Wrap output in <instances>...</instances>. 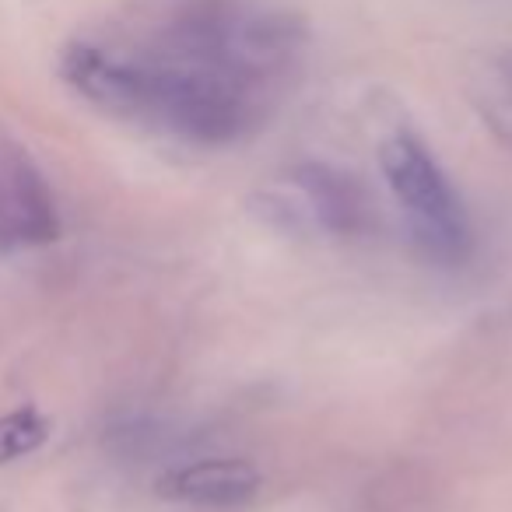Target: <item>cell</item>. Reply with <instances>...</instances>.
Listing matches in <instances>:
<instances>
[{
    "instance_id": "1",
    "label": "cell",
    "mask_w": 512,
    "mask_h": 512,
    "mask_svg": "<svg viewBox=\"0 0 512 512\" xmlns=\"http://www.w3.org/2000/svg\"><path fill=\"white\" fill-rule=\"evenodd\" d=\"M306 22L285 0H127L64 50L92 106L193 148L267 127L306 64Z\"/></svg>"
},
{
    "instance_id": "2",
    "label": "cell",
    "mask_w": 512,
    "mask_h": 512,
    "mask_svg": "<svg viewBox=\"0 0 512 512\" xmlns=\"http://www.w3.org/2000/svg\"><path fill=\"white\" fill-rule=\"evenodd\" d=\"M379 172L421 253L439 267L467 264L474 249V225L435 151L411 130H397L379 144Z\"/></svg>"
},
{
    "instance_id": "3",
    "label": "cell",
    "mask_w": 512,
    "mask_h": 512,
    "mask_svg": "<svg viewBox=\"0 0 512 512\" xmlns=\"http://www.w3.org/2000/svg\"><path fill=\"white\" fill-rule=\"evenodd\" d=\"M57 235V200L43 172L18 144L0 141V253L46 246Z\"/></svg>"
},
{
    "instance_id": "4",
    "label": "cell",
    "mask_w": 512,
    "mask_h": 512,
    "mask_svg": "<svg viewBox=\"0 0 512 512\" xmlns=\"http://www.w3.org/2000/svg\"><path fill=\"white\" fill-rule=\"evenodd\" d=\"M288 214L306 221L309 228H320L337 239L362 235L372 221L369 197L355 183V176L334 169V165L309 162L288 176Z\"/></svg>"
},
{
    "instance_id": "5",
    "label": "cell",
    "mask_w": 512,
    "mask_h": 512,
    "mask_svg": "<svg viewBox=\"0 0 512 512\" xmlns=\"http://www.w3.org/2000/svg\"><path fill=\"white\" fill-rule=\"evenodd\" d=\"M264 488V474L242 456H204L183 467H169L155 481V491L169 502L197 509H239Z\"/></svg>"
},
{
    "instance_id": "6",
    "label": "cell",
    "mask_w": 512,
    "mask_h": 512,
    "mask_svg": "<svg viewBox=\"0 0 512 512\" xmlns=\"http://www.w3.org/2000/svg\"><path fill=\"white\" fill-rule=\"evenodd\" d=\"M470 92L488 127L512 144V53H495L474 71Z\"/></svg>"
},
{
    "instance_id": "7",
    "label": "cell",
    "mask_w": 512,
    "mask_h": 512,
    "mask_svg": "<svg viewBox=\"0 0 512 512\" xmlns=\"http://www.w3.org/2000/svg\"><path fill=\"white\" fill-rule=\"evenodd\" d=\"M50 428V418L36 407H18L11 414H0V463H15L36 453L50 439Z\"/></svg>"
}]
</instances>
